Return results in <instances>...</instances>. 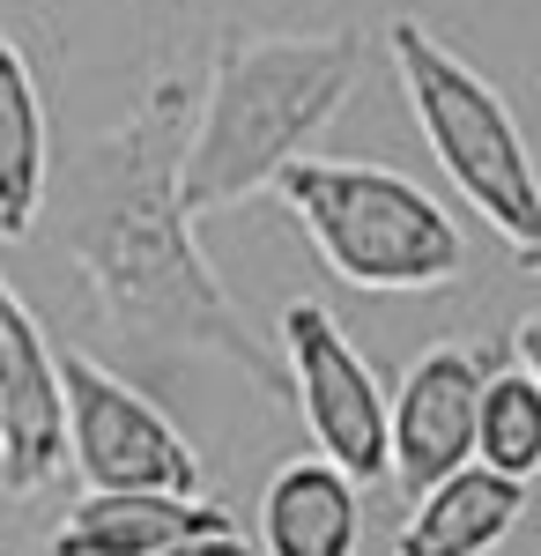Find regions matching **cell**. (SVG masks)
Listing matches in <instances>:
<instances>
[{"label": "cell", "mask_w": 541, "mask_h": 556, "mask_svg": "<svg viewBox=\"0 0 541 556\" xmlns=\"http://www.w3.org/2000/svg\"><path fill=\"white\" fill-rule=\"evenodd\" d=\"M156 556H252V542L238 527H215V534H186V542H171V549H156Z\"/></svg>", "instance_id": "5bb4252c"}, {"label": "cell", "mask_w": 541, "mask_h": 556, "mask_svg": "<svg viewBox=\"0 0 541 556\" xmlns=\"http://www.w3.org/2000/svg\"><path fill=\"white\" fill-rule=\"evenodd\" d=\"M386 60H393V83L408 97V119L423 127L438 172L453 178V193L512 245L519 267H541V186L504 89L475 75L453 45H438L416 15L386 23Z\"/></svg>", "instance_id": "277c9868"}, {"label": "cell", "mask_w": 541, "mask_h": 556, "mask_svg": "<svg viewBox=\"0 0 541 556\" xmlns=\"http://www.w3.org/2000/svg\"><path fill=\"white\" fill-rule=\"evenodd\" d=\"M364 75L356 30H260L215 45L209 89L193 97L178 193L186 208H238L267 193L282 164L312 156L319 134L341 119L349 89Z\"/></svg>", "instance_id": "7a4b0ae2"}, {"label": "cell", "mask_w": 541, "mask_h": 556, "mask_svg": "<svg viewBox=\"0 0 541 556\" xmlns=\"http://www.w3.org/2000/svg\"><path fill=\"white\" fill-rule=\"evenodd\" d=\"M364 490L334 460H290L260 497V549L267 556H356Z\"/></svg>", "instance_id": "8fae6325"}, {"label": "cell", "mask_w": 541, "mask_h": 556, "mask_svg": "<svg viewBox=\"0 0 541 556\" xmlns=\"http://www.w3.org/2000/svg\"><path fill=\"white\" fill-rule=\"evenodd\" d=\"M490 356L460 342L423 349L386 393V475L401 482V497H416L430 482L475 460V393H482Z\"/></svg>", "instance_id": "52a82bcc"}, {"label": "cell", "mask_w": 541, "mask_h": 556, "mask_svg": "<svg viewBox=\"0 0 541 556\" xmlns=\"http://www.w3.org/2000/svg\"><path fill=\"white\" fill-rule=\"evenodd\" d=\"M52 172V127H45L38 75L23 60V45L0 30V238H30Z\"/></svg>", "instance_id": "7c38bea8"}, {"label": "cell", "mask_w": 541, "mask_h": 556, "mask_svg": "<svg viewBox=\"0 0 541 556\" xmlns=\"http://www.w3.org/2000/svg\"><path fill=\"white\" fill-rule=\"evenodd\" d=\"M512 349H519V364H490L482 393H475V460L512 475V482H534V468H541V379H534L541 319H519Z\"/></svg>", "instance_id": "4fadbf2b"}, {"label": "cell", "mask_w": 541, "mask_h": 556, "mask_svg": "<svg viewBox=\"0 0 541 556\" xmlns=\"http://www.w3.org/2000/svg\"><path fill=\"white\" fill-rule=\"evenodd\" d=\"M238 527L215 497H178V490H83V505L52 527V556H156L186 534Z\"/></svg>", "instance_id": "9c48e42d"}, {"label": "cell", "mask_w": 541, "mask_h": 556, "mask_svg": "<svg viewBox=\"0 0 541 556\" xmlns=\"http://www.w3.org/2000/svg\"><path fill=\"white\" fill-rule=\"evenodd\" d=\"M527 513V482L467 460L445 482L408 497V519L393 534V556H490Z\"/></svg>", "instance_id": "30bf717a"}, {"label": "cell", "mask_w": 541, "mask_h": 556, "mask_svg": "<svg viewBox=\"0 0 541 556\" xmlns=\"http://www.w3.org/2000/svg\"><path fill=\"white\" fill-rule=\"evenodd\" d=\"M52 364H60V401H67V460L83 475V490H178V497H201L209 475H201L193 438L171 424L141 386L104 371L83 349H67Z\"/></svg>", "instance_id": "5b68a950"}, {"label": "cell", "mask_w": 541, "mask_h": 556, "mask_svg": "<svg viewBox=\"0 0 541 556\" xmlns=\"http://www.w3.org/2000/svg\"><path fill=\"white\" fill-rule=\"evenodd\" d=\"M349 290H445L467 267V230L393 164L297 156L267 186Z\"/></svg>", "instance_id": "3957f363"}, {"label": "cell", "mask_w": 541, "mask_h": 556, "mask_svg": "<svg viewBox=\"0 0 541 556\" xmlns=\"http://www.w3.org/2000/svg\"><path fill=\"white\" fill-rule=\"evenodd\" d=\"M275 334H282V364H290V401L319 445V460H334L356 490L386 482V386L341 334V319L319 298H290Z\"/></svg>", "instance_id": "8992f818"}, {"label": "cell", "mask_w": 541, "mask_h": 556, "mask_svg": "<svg viewBox=\"0 0 541 556\" xmlns=\"http://www.w3.org/2000/svg\"><path fill=\"white\" fill-rule=\"evenodd\" d=\"M193 89L186 75H156L119 127L83 141L45 172L38 215H52V245L75 260L104 334L156 371L178 356H223L252 379H275L267 349L246 334L230 290L215 282L193 238V208L178 193Z\"/></svg>", "instance_id": "6da1fadb"}, {"label": "cell", "mask_w": 541, "mask_h": 556, "mask_svg": "<svg viewBox=\"0 0 541 556\" xmlns=\"http://www.w3.org/2000/svg\"><path fill=\"white\" fill-rule=\"evenodd\" d=\"M60 349L45 342L38 312L0 275V490L38 497L67 475V401H60Z\"/></svg>", "instance_id": "ba28073f"}]
</instances>
